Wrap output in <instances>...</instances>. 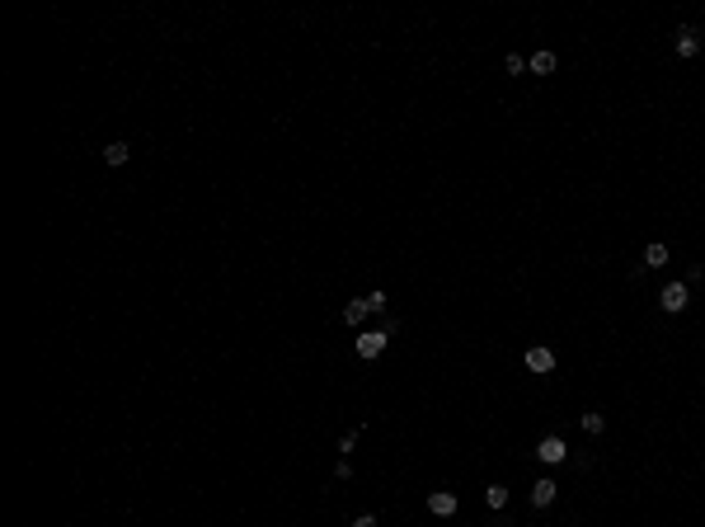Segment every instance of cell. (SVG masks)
<instances>
[{
    "mask_svg": "<svg viewBox=\"0 0 705 527\" xmlns=\"http://www.w3.org/2000/svg\"><path fill=\"white\" fill-rule=\"evenodd\" d=\"M386 339H391L386 330H362V335L353 339V348H358V358H381V353H386Z\"/></svg>",
    "mask_w": 705,
    "mask_h": 527,
    "instance_id": "1",
    "label": "cell"
},
{
    "mask_svg": "<svg viewBox=\"0 0 705 527\" xmlns=\"http://www.w3.org/2000/svg\"><path fill=\"white\" fill-rule=\"evenodd\" d=\"M536 457H541L546 466H560V461L569 457V448H564V438H560V433H546V438L536 443Z\"/></svg>",
    "mask_w": 705,
    "mask_h": 527,
    "instance_id": "2",
    "label": "cell"
},
{
    "mask_svg": "<svg viewBox=\"0 0 705 527\" xmlns=\"http://www.w3.org/2000/svg\"><path fill=\"white\" fill-rule=\"evenodd\" d=\"M658 301H663V311H668V316H682V311H686V283H668Z\"/></svg>",
    "mask_w": 705,
    "mask_h": 527,
    "instance_id": "3",
    "label": "cell"
},
{
    "mask_svg": "<svg viewBox=\"0 0 705 527\" xmlns=\"http://www.w3.org/2000/svg\"><path fill=\"white\" fill-rule=\"evenodd\" d=\"M456 508H461V504H456L451 490H433V495H428V513H433V518H451Z\"/></svg>",
    "mask_w": 705,
    "mask_h": 527,
    "instance_id": "4",
    "label": "cell"
},
{
    "mask_svg": "<svg viewBox=\"0 0 705 527\" xmlns=\"http://www.w3.org/2000/svg\"><path fill=\"white\" fill-rule=\"evenodd\" d=\"M527 368H531V372H550V368H555V353H550L546 344L527 348Z\"/></svg>",
    "mask_w": 705,
    "mask_h": 527,
    "instance_id": "5",
    "label": "cell"
},
{
    "mask_svg": "<svg viewBox=\"0 0 705 527\" xmlns=\"http://www.w3.org/2000/svg\"><path fill=\"white\" fill-rule=\"evenodd\" d=\"M677 52L682 57H696V52H701V38H696V28H691V24L677 28Z\"/></svg>",
    "mask_w": 705,
    "mask_h": 527,
    "instance_id": "6",
    "label": "cell"
},
{
    "mask_svg": "<svg viewBox=\"0 0 705 527\" xmlns=\"http://www.w3.org/2000/svg\"><path fill=\"white\" fill-rule=\"evenodd\" d=\"M531 504H536V508H550V504H555V480H550V475L531 485Z\"/></svg>",
    "mask_w": 705,
    "mask_h": 527,
    "instance_id": "7",
    "label": "cell"
},
{
    "mask_svg": "<svg viewBox=\"0 0 705 527\" xmlns=\"http://www.w3.org/2000/svg\"><path fill=\"white\" fill-rule=\"evenodd\" d=\"M367 316H371V306H367V297H358V301H348V306H343V320H348V325H362Z\"/></svg>",
    "mask_w": 705,
    "mask_h": 527,
    "instance_id": "8",
    "label": "cell"
},
{
    "mask_svg": "<svg viewBox=\"0 0 705 527\" xmlns=\"http://www.w3.org/2000/svg\"><path fill=\"white\" fill-rule=\"evenodd\" d=\"M127 156H132L127 141H108L104 146V165H127Z\"/></svg>",
    "mask_w": 705,
    "mask_h": 527,
    "instance_id": "9",
    "label": "cell"
},
{
    "mask_svg": "<svg viewBox=\"0 0 705 527\" xmlns=\"http://www.w3.org/2000/svg\"><path fill=\"white\" fill-rule=\"evenodd\" d=\"M663 264H668V245H663V240H653L649 250H644V268H663Z\"/></svg>",
    "mask_w": 705,
    "mask_h": 527,
    "instance_id": "10",
    "label": "cell"
},
{
    "mask_svg": "<svg viewBox=\"0 0 705 527\" xmlns=\"http://www.w3.org/2000/svg\"><path fill=\"white\" fill-rule=\"evenodd\" d=\"M527 66H531L536 76H550V71H555V52H536L531 61H527Z\"/></svg>",
    "mask_w": 705,
    "mask_h": 527,
    "instance_id": "11",
    "label": "cell"
},
{
    "mask_svg": "<svg viewBox=\"0 0 705 527\" xmlns=\"http://www.w3.org/2000/svg\"><path fill=\"white\" fill-rule=\"evenodd\" d=\"M578 424H583V433H588V438H593V433H602V428H606V419H602L597 410H588V415H583V419H578Z\"/></svg>",
    "mask_w": 705,
    "mask_h": 527,
    "instance_id": "12",
    "label": "cell"
},
{
    "mask_svg": "<svg viewBox=\"0 0 705 527\" xmlns=\"http://www.w3.org/2000/svg\"><path fill=\"white\" fill-rule=\"evenodd\" d=\"M484 504H489V508H503V504H508V485H489V490H484Z\"/></svg>",
    "mask_w": 705,
    "mask_h": 527,
    "instance_id": "13",
    "label": "cell"
},
{
    "mask_svg": "<svg viewBox=\"0 0 705 527\" xmlns=\"http://www.w3.org/2000/svg\"><path fill=\"white\" fill-rule=\"evenodd\" d=\"M503 66H508V76H522V71H527V61H522V57H518V52L508 57V61H503Z\"/></svg>",
    "mask_w": 705,
    "mask_h": 527,
    "instance_id": "14",
    "label": "cell"
},
{
    "mask_svg": "<svg viewBox=\"0 0 705 527\" xmlns=\"http://www.w3.org/2000/svg\"><path fill=\"white\" fill-rule=\"evenodd\" d=\"M367 306H371V311L381 316V311H386V292H371V297H367Z\"/></svg>",
    "mask_w": 705,
    "mask_h": 527,
    "instance_id": "15",
    "label": "cell"
},
{
    "mask_svg": "<svg viewBox=\"0 0 705 527\" xmlns=\"http://www.w3.org/2000/svg\"><path fill=\"white\" fill-rule=\"evenodd\" d=\"M353 448H358V428H353V433H343V438H339V452H353Z\"/></svg>",
    "mask_w": 705,
    "mask_h": 527,
    "instance_id": "16",
    "label": "cell"
},
{
    "mask_svg": "<svg viewBox=\"0 0 705 527\" xmlns=\"http://www.w3.org/2000/svg\"><path fill=\"white\" fill-rule=\"evenodd\" d=\"M348 527H376V518H371V513H362V518H353Z\"/></svg>",
    "mask_w": 705,
    "mask_h": 527,
    "instance_id": "17",
    "label": "cell"
},
{
    "mask_svg": "<svg viewBox=\"0 0 705 527\" xmlns=\"http://www.w3.org/2000/svg\"><path fill=\"white\" fill-rule=\"evenodd\" d=\"M494 527H508V523H494Z\"/></svg>",
    "mask_w": 705,
    "mask_h": 527,
    "instance_id": "18",
    "label": "cell"
}]
</instances>
